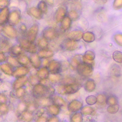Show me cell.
I'll use <instances>...</instances> for the list:
<instances>
[{
	"label": "cell",
	"instance_id": "17",
	"mask_svg": "<svg viewBox=\"0 0 122 122\" xmlns=\"http://www.w3.org/2000/svg\"><path fill=\"white\" fill-rule=\"evenodd\" d=\"M34 100L39 108H46L49 105L52 104V102L50 97H43L37 99H34Z\"/></svg>",
	"mask_w": 122,
	"mask_h": 122
},
{
	"label": "cell",
	"instance_id": "18",
	"mask_svg": "<svg viewBox=\"0 0 122 122\" xmlns=\"http://www.w3.org/2000/svg\"><path fill=\"white\" fill-rule=\"evenodd\" d=\"M72 21L67 15L60 22L61 30L63 32L69 30L71 27Z\"/></svg>",
	"mask_w": 122,
	"mask_h": 122
},
{
	"label": "cell",
	"instance_id": "32",
	"mask_svg": "<svg viewBox=\"0 0 122 122\" xmlns=\"http://www.w3.org/2000/svg\"><path fill=\"white\" fill-rule=\"evenodd\" d=\"M23 49L19 45H16L11 47L10 50V52L11 55L15 57H18L20 55L22 54Z\"/></svg>",
	"mask_w": 122,
	"mask_h": 122
},
{
	"label": "cell",
	"instance_id": "25",
	"mask_svg": "<svg viewBox=\"0 0 122 122\" xmlns=\"http://www.w3.org/2000/svg\"><path fill=\"white\" fill-rule=\"evenodd\" d=\"M36 75L40 80H42L48 78L50 75V72L47 67H41L39 69L37 70Z\"/></svg>",
	"mask_w": 122,
	"mask_h": 122
},
{
	"label": "cell",
	"instance_id": "48",
	"mask_svg": "<svg viewBox=\"0 0 122 122\" xmlns=\"http://www.w3.org/2000/svg\"><path fill=\"white\" fill-rule=\"evenodd\" d=\"M97 102L96 96L91 95L87 96L85 99V102L87 105L90 106H92L96 104Z\"/></svg>",
	"mask_w": 122,
	"mask_h": 122
},
{
	"label": "cell",
	"instance_id": "3",
	"mask_svg": "<svg viewBox=\"0 0 122 122\" xmlns=\"http://www.w3.org/2000/svg\"><path fill=\"white\" fill-rule=\"evenodd\" d=\"M19 41L20 43V45L23 50L30 53H37L38 48L36 44H35L34 42L33 43L30 42L26 37L20 38Z\"/></svg>",
	"mask_w": 122,
	"mask_h": 122
},
{
	"label": "cell",
	"instance_id": "63",
	"mask_svg": "<svg viewBox=\"0 0 122 122\" xmlns=\"http://www.w3.org/2000/svg\"><path fill=\"white\" fill-rule=\"evenodd\" d=\"M3 28L0 25V32L3 30Z\"/></svg>",
	"mask_w": 122,
	"mask_h": 122
},
{
	"label": "cell",
	"instance_id": "33",
	"mask_svg": "<svg viewBox=\"0 0 122 122\" xmlns=\"http://www.w3.org/2000/svg\"><path fill=\"white\" fill-rule=\"evenodd\" d=\"M20 119H22V121L25 122L32 121L34 118L33 113L27 110L21 112L20 114Z\"/></svg>",
	"mask_w": 122,
	"mask_h": 122
},
{
	"label": "cell",
	"instance_id": "43",
	"mask_svg": "<svg viewBox=\"0 0 122 122\" xmlns=\"http://www.w3.org/2000/svg\"><path fill=\"white\" fill-rule=\"evenodd\" d=\"M9 47L8 41L4 37L0 36V51H6Z\"/></svg>",
	"mask_w": 122,
	"mask_h": 122
},
{
	"label": "cell",
	"instance_id": "13",
	"mask_svg": "<svg viewBox=\"0 0 122 122\" xmlns=\"http://www.w3.org/2000/svg\"><path fill=\"white\" fill-rule=\"evenodd\" d=\"M67 10L66 8L60 6L57 9L54 16V19L57 23H60L61 20L67 16Z\"/></svg>",
	"mask_w": 122,
	"mask_h": 122
},
{
	"label": "cell",
	"instance_id": "37",
	"mask_svg": "<svg viewBox=\"0 0 122 122\" xmlns=\"http://www.w3.org/2000/svg\"><path fill=\"white\" fill-rule=\"evenodd\" d=\"M62 78V77L60 73L50 74L48 79L51 83L59 84Z\"/></svg>",
	"mask_w": 122,
	"mask_h": 122
},
{
	"label": "cell",
	"instance_id": "50",
	"mask_svg": "<svg viewBox=\"0 0 122 122\" xmlns=\"http://www.w3.org/2000/svg\"><path fill=\"white\" fill-rule=\"evenodd\" d=\"M113 39L114 42L117 45L122 47V35L121 33H116L113 36Z\"/></svg>",
	"mask_w": 122,
	"mask_h": 122
},
{
	"label": "cell",
	"instance_id": "59",
	"mask_svg": "<svg viewBox=\"0 0 122 122\" xmlns=\"http://www.w3.org/2000/svg\"><path fill=\"white\" fill-rule=\"evenodd\" d=\"M35 119H36V120H35L36 122H47V117L43 115L37 117Z\"/></svg>",
	"mask_w": 122,
	"mask_h": 122
},
{
	"label": "cell",
	"instance_id": "26",
	"mask_svg": "<svg viewBox=\"0 0 122 122\" xmlns=\"http://www.w3.org/2000/svg\"><path fill=\"white\" fill-rule=\"evenodd\" d=\"M96 96L97 98V102L95 104L96 106L99 108L104 107L106 105V100L107 95L103 93H100Z\"/></svg>",
	"mask_w": 122,
	"mask_h": 122
},
{
	"label": "cell",
	"instance_id": "56",
	"mask_svg": "<svg viewBox=\"0 0 122 122\" xmlns=\"http://www.w3.org/2000/svg\"><path fill=\"white\" fill-rule=\"evenodd\" d=\"M20 30L21 33L22 35L25 36V37H26L27 31V27H26V26L25 24H21L20 26Z\"/></svg>",
	"mask_w": 122,
	"mask_h": 122
},
{
	"label": "cell",
	"instance_id": "23",
	"mask_svg": "<svg viewBox=\"0 0 122 122\" xmlns=\"http://www.w3.org/2000/svg\"><path fill=\"white\" fill-rule=\"evenodd\" d=\"M46 111L49 116H57L61 112V108L59 106L51 104L46 107Z\"/></svg>",
	"mask_w": 122,
	"mask_h": 122
},
{
	"label": "cell",
	"instance_id": "9",
	"mask_svg": "<svg viewBox=\"0 0 122 122\" xmlns=\"http://www.w3.org/2000/svg\"><path fill=\"white\" fill-rule=\"evenodd\" d=\"M83 106L82 102L79 100L73 99L71 100L67 105V108L69 112L73 113L80 111Z\"/></svg>",
	"mask_w": 122,
	"mask_h": 122
},
{
	"label": "cell",
	"instance_id": "12",
	"mask_svg": "<svg viewBox=\"0 0 122 122\" xmlns=\"http://www.w3.org/2000/svg\"><path fill=\"white\" fill-rule=\"evenodd\" d=\"M29 59L30 63L34 69L38 70L41 67L42 64L41 59L38 56L37 53H30Z\"/></svg>",
	"mask_w": 122,
	"mask_h": 122
},
{
	"label": "cell",
	"instance_id": "53",
	"mask_svg": "<svg viewBox=\"0 0 122 122\" xmlns=\"http://www.w3.org/2000/svg\"><path fill=\"white\" fill-rule=\"evenodd\" d=\"M8 62L10 65L13 67H18L20 65L17 60L14 58L13 57H9L8 58Z\"/></svg>",
	"mask_w": 122,
	"mask_h": 122
},
{
	"label": "cell",
	"instance_id": "36",
	"mask_svg": "<svg viewBox=\"0 0 122 122\" xmlns=\"http://www.w3.org/2000/svg\"><path fill=\"white\" fill-rule=\"evenodd\" d=\"M36 45L39 50L46 49L48 48L49 42L47 40L41 37L38 39Z\"/></svg>",
	"mask_w": 122,
	"mask_h": 122
},
{
	"label": "cell",
	"instance_id": "14",
	"mask_svg": "<svg viewBox=\"0 0 122 122\" xmlns=\"http://www.w3.org/2000/svg\"><path fill=\"white\" fill-rule=\"evenodd\" d=\"M52 104H55L60 108H64L66 107V102L64 99L60 95L53 94L50 97Z\"/></svg>",
	"mask_w": 122,
	"mask_h": 122
},
{
	"label": "cell",
	"instance_id": "55",
	"mask_svg": "<svg viewBox=\"0 0 122 122\" xmlns=\"http://www.w3.org/2000/svg\"><path fill=\"white\" fill-rule=\"evenodd\" d=\"M8 107L5 103L0 104V113L1 114H5L8 112Z\"/></svg>",
	"mask_w": 122,
	"mask_h": 122
},
{
	"label": "cell",
	"instance_id": "15",
	"mask_svg": "<svg viewBox=\"0 0 122 122\" xmlns=\"http://www.w3.org/2000/svg\"><path fill=\"white\" fill-rule=\"evenodd\" d=\"M83 32L79 30H75L70 31L66 35V38L76 41H78L82 39Z\"/></svg>",
	"mask_w": 122,
	"mask_h": 122
},
{
	"label": "cell",
	"instance_id": "22",
	"mask_svg": "<svg viewBox=\"0 0 122 122\" xmlns=\"http://www.w3.org/2000/svg\"><path fill=\"white\" fill-rule=\"evenodd\" d=\"M96 84L95 81L92 79H88L84 84V89L87 92H92L96 89Z\"/></svg>",
	"mask_w": 122,
	"mask_h": 122
},
{
	"label": "cell",
	"instance_id": "11",
	"mask_svg": "<svg viewBox=\"0 0 122 122\" xmlns=\"http://www.w3.org/2000/svg\"><path fill=\"white\" fill-rule=\"evenodd\" d=\"M30 71V68L27 66H18L17 68L13 71L12 75L15 78H18L27 75L29 73Z\"/></svg>",
	"mask_w": 122,
	"mask_h": 122
},
{
	"label": "cell",
	"instance_id": "31",
	"mask_svg": "<svg viewBox=\"0 0 122 122\" xmlns=\"http://www.w3.org/2000/svg\"><path fill=\"white\" fill-rule=\"evenodd\" d=\"M78 81H77V79L75 77L72 76H68L64 78H62L60 82L59 83V84L64 85L74 83Z\"/></svg>",
	"mask_w": 122,
	"mask_h": 122
},
{
	"label": "cell",
	"instance_id": "27",
	"mask_svg": "<svg viewBox=\"0 0 122 122\" xmlns=\"http://www.w3.org/2000/svg\"><path fill=\"white\" fill-rule=\"evenodd\" d=\"M95 35L93 32L88 31L83 33L81 39L86 43H92L95 40Z\"/></svg>",
	"mask_w": 122,
	"mask_h": 122
},
{
	"label": "cell",
	"instance_id": "58",
	"mask_svg": "<svg viewBox=\"0 0 122 122\" xmlns=\"http://www.w3.org/2000/svg\"><path fill=\"white\" fill-rule=\"evenodd\" d=\"M60 120L57 116H49L47 117V122H58Z\"/></svg>",
	"mask_w": 122,
	"mask_h": 122
},
{
	"label": "cell",
	"instance_id": "35",
	"mask_svg": "<svg viewBox=\"0 0 122 122\" xmlns=\"http://www.w3.org/2000/svg\"><path fill=\"white\" fill-rule=\"evenodd\" d=\"M83 115L80 112H73L70 116V121L72 122H81L83 120Z\"/></svg>",
	"mask_w": 122,
	"mask_h": 122
},
{
	"label": "cell",
	"instance_id": "30",
	"mask_svg": "<svg viewBox=\"0 0 122 122\" xmlns=\"http://www.w3.org/2000/svg\"><path fill=\"white\" fill-rule=\"evenodd\" d=\"M10 14L9 10L7 7L2 9L0 12V24L5 23L8 20Z\"/></svg>",
	"mask_w": 122,
	"mask_h": 122
},
{
	"label": "cell",
	"instance_id": "42",
	"mask_svg": "<svg viewBox=\"0 0 122 122\" xmlns=\"http://www.w3.org/2000/svg\"><path fill=\"white\" fill-rule=\"evenodd\" d=\"M120 109V105L118 104H115L113 105H108L107 107L106 111L107 112L111 114H114L117 113Z\"/></svg>",
	"mask_w": 122,
	"mask_h": 122
},
{
	"label": "cell",
	"instance_id": "2",
	"mask_svg": "<svg viewBox=\"0 0 122 122\" xmlns=\"http://www.w3.org/2000/svg\"><path fill=\"white\" fill-rule=\"evenodd\" d=\"M31 94L34 99L43 97H49L47 86H45L40 83L33 86L31 90Z\"/></svg>",
	"mask_w": 122,
	"mask_h": 122
},
{
	"label": "cell",
	"instance_id": "8",
	"mask_svg": "<svg viewBox=\"0 0 122 122\" xmlns=\"http://www.w3.org/2000/svg\"><path fill=\"white\" fill-rule=\"evenodd\" d=\"M82 85L79 82L63 85L65 94L72 95L76 93L81 89Z\"/></svg>",
	"mask_w": 122,
	"mask_h": 122
},
{
	"label": "cell",
	"instance_id": "47",
	"mask_svg": "<svg viewBox=\"0 0 122 122\" xmlns=\"http://www.w3.org/2000/svg\"><path fill=\"white\" fill-rule=\"evenodd\" d=\"M83 55L85 59L89 61H94L95 58V53L92 50L86 51Z\"/></svg>",
	"mask_w": 122,
	"mask_h": 122
},
{
	"label": "cell",
	"instance_id": "60",
	"mask_svg": "<svg viewBox=\"0 0 122 122\" xmlns=\"http://www.w3.org/2000/svg\"><path fill=\"white\" fill-rule=\"evenodd\" d=\"M7 101L6 96L2 94H0V104L5 103Z\"/></svg>",
	"mask_w": 122,
	"mask_h": 122
},
{
	"label": "cell",
	"instance_id": "4",
	"mask_svg": "<svg viewBox=\"0 0 122 122\" xmlns=\"http://www.w3.org/2000/svg\"><path fill=\"white\" fill-rule=\"evenodd\" d=\"M59 35L58 30L53 27H47L41 31V37L48 41H52L57 39Z\"/></svg>",
	"mask_w": 122,
	"mask_h": 122
},
{
	"label": "cell",
	"instance_id": "38",
	"mask_svg": "<svg viewBox=\"0 0 122 122\" xmlns=\"http://www.w3.org/2000/svg\"><path fill=\"white\" fill-rule=\"evenodd\" d=\"M39 108L38 106L37 105V103L35 102L34 100L27 102V111L34 113V112Z\"/></svg>",
	"mask_w": 122,
	"mask_h": 122
},
{
	"label": "cell",
	"instance_id": "10",
	"mask_svg": "<svg viewBox=\"0 0 122 122\" xmlns=\"http://www.w3.org/2000/svg\"><path fill=\"white\" fill-rule=\"evenodd\" d=\"M20 19V10H16L12 11L9 14L8 21L10 25L13 26L17 24Z\"/></svg>",
	"mask_w": 122,
	"mask_h": 122
},
{
	"label": "cell",
	"instance_id": "1",
	"mask_svg": "<svg viewBox=\"0 0 122 122\" xmlns=\"http://www.w3.org/2000/svg\"><path fill=\"white\" fill-rule=\"evenodd\" d=\"M75 69L80 76L88 78L93 74V65L82 61L77 66Z\"/></svg>",
	"mask_w": 122,
	"mask_h": 122
},
{
	"label": "cell",
	"instance_id": "21",
	"mask_svg": "<svg viewBox=\"0 0 122 122\" xmlns=\"http://www.w3.org/2000/svg\"><path fill=\"white\" fill-rule=\"evenodd\" d=\"M28 13L37 20H41L42 18L43 13L37 8V7H32L30 8L27 10Z\"/></svg>",
	"mask_w": 122,
	"mask_h": 122
},
{
	"label": "cell",
	"instance_id": "45",
	"mask_svg": "<svg viewBox=\"0 0 122 122\" xmlns=\"http://www.w3.org/2000/svg\"><path fill=\"white\" fill-rule=\"evenodd\" d=\"M112 59L116 62L122 63V52L119 51H115L112 53Z\"/></svg>",
	"mask_w": 122,
	"mask_h": 122
},
{
	"label": "cell",
	"instance_id": "51",
	"mask_svg": "<svg viewBox=\"0 0 122 122\" xmlns=\"http://www.w3.org/2000/svg\"><path fill=\"white\" fill-rule=\"evenodd\" d=\"M16 90V96L18 98H23L26 93V90L25 88L23 87L20 88Z\"/></svg>",
	"mask_w": 122,
	"mask_h": 122
},
{
	"label": "cell",
	"instance_id": "46",
	"mask_svg": "<svg viewBox=\"0 0 122 122\" xmlns=\"http://www.w3.org/2000/svg\"><path fill=\"white\" fill-rule=\"evenodd\" d=\"M0 68L1 71L7 75H12L13 73V71L11 69L10 66L7 64H2L0 65Z\"/></svg>",
	"mask_w": 122,
	"mask_h": 122
},
{
	"label": "cell",
	"instance_id": "19",
	"mask_svg": "<svg viewBox=\"0 0 122 122\" xmlns=\"http://www.w3.org/2000/svg\"><path fill=\"white\" fill-rule=\"evenodd\" d=\"M16 78L13 83V88L15 90L23 87L28 81V77L26 75Z\"/></svg>",
	"mask_w": 122,
	"mask_h": 122
},
{
	"label": "cell",
	"instance_id": "7",
	"mask_svg": "<svg viewBox=\"0 0 122 122\" xmlns=\"http://www.w3.org/2000/svg\"><path fill=\"white\" fill-rule=\"evenodd\" d=\"M39 26L37 24L32 25L27 30L26 38L31 42L34 43L37 37L39 32Z\"/></svg>",
	"mask_w": 122,
	"mask_h": 122
},
{
	"label": "cell",
	"instance_id": "20",
	"mask_svg": "<svg viewBox=\"0 0 122 122\" xmlns=\"http://www.w3.org/2000/svg\"><path fill=\"white\" fill-rule=\"evenodd\" d=\"M3 30L4 33L11 39H15L17 37V31L12 25H9L5 26Z\"/></svg>",
	"mask_w": 122,
	"mask_h": 122
},
{
	"label": "cell",
	"instance_id": "61",
	"mask_svg": "<svg viewBox=\"0 0 122 122\" xmlns=\"http://www.w3.org/2000/svg\"><path fill=\"white\" fill-rule=\"evenodd\" d=\"M93 0L95 3L98 4H100V5L104 4L107 1V0Z\"/></svg>",
	"mask_w": 122,
	"mask_h": 122
},
{
	"label": "cell",
	"instance_id": "28",
	"mask_svg": "<svg viewBox=\"0 0 122 122\" xmlns=\"http://www.w3.org/2000/svg\"><path fill=\"white\" fill-rule=\"evenodd\" d=\"M80 112L83 116H92L95 114V109L88 105L83 106L80 110Z\"/></svg>",
	"mask_w": 122,
	"mask_h": 122
},
{
	"label": "cell",
	"instance_id": "44",
	"mask_svg": "<svg viewBox=\"0 0 122 122\" xmlns=\"http://www.w3.org/2000/svg\"><path fill=\"white\" fill-rule=\"evenodd\" d=\"M40 79L36 74H31L29 77H28V81L29 83L32 86H33L38 83H40Z\"/></svg>",
	"mask_w": 122,
	"mask_h": 122
},
{
	"label": "cell",
	"instance_id": "40",
	"mask_svg": "<svg viewBox=\"0 0 122 122\" xmlns=\"http://www.w3.org/2000/svg\"><path fill=\"white\" fill-rule=\"evenodd\" d=\"M37 8L43 13L47 14L48 11V6L45 1L41 0L39 2L37 5Z\"/></svg>",
	"mask_w": 122,
	"mask_h": 122
},
{
	"label": "cell",
	"instance_id": "41",
	"mask_svg": "<svg viewBox=\"0 0 122 122\" xmlns=\"http://www.w3.org/2000/svg\"><path fill=\"white\" fill-rule=\"evenodd\" d=\"M106 103V105H108L118 104L119 103V100L118 97L115 95H110L109 96H107Z\"/></svg>",
	"mask_w": 122,
	"mask_h": 122
},
{
	"label": "cell",
	"instance_id": "52",
	"mask_svg": "<svg viewBox=\"0 0 122 122\" xmlns=\"http://www.w3.org/2000/svg\"><path fill=\"white\" fill-rule=\"evenodd\" d=\"M112 7L115 10H119L122 8V0H114Z\"/></svg>",
	"mask_w": 122,
	"mask_h": 122
},
{
	"label": "cell",
	"instance_id": "57",
	"mask_svg": "<svg viewBox=\"0 0 122 122\" xmlns=\"http://www.w3.org/2000/svg\"><path fill=\"white\" fill-rule=\"evenodd\" d=\"M9 4V0H0V9H3L7 7Z\"/></svg>",
	"mask_w": 122,
	"mask_h": 122
},
{
	"label": "cell",
	"instance_id": "16",
	"mask_svg": "<svg viewBox=\"0 0 122 122\" xmlns=\"http://www.w3.org/2000/svg\"><path fill=\"white\" fill-rule=\"evenodd\" d=\"M37 54L41 59H46L51 58L54 55V52L48 48L38 50Z\"/></svg>",
	"mask_w": 122,
	"mask_h": 122
},
{
	"label": "cell",
	"instance_id": "54",
	"mask_svg": "<svg viewBox=\"0 0 122 122\" xmlns=\"http://www.w3.org/2000/svg\"><path fill=\"white\" fill-rule=\"evenodd\" d=\"M55 91H56L58 93V94H59L60 95H65L63 85L58 84L57 86L56 89H55Z\"/></svg>",
	"mask_w": 122,
	"mask_h": 122
},
{
	"label": "cell",
	"instance_id": "39",
	"mask_svg": "<svg viewBox=\"0 0 122 122\" xmlns=\"http://www.w3.org/2000/svg\"><path fill=\"white\" fill-rule=\"evenodd\" d=\"M67 15L72 21H76L80 18L79 13L76 10L74 9H72L69 11H67Z\"/></svg>",
	"mask_w": 122,
	"mask_h": 122
},
{
	"label": "cell",
	"instance_id": "29",
	"mask_svg": "<svg viewBox=\"0 0 122 122\" xmlns=\"http://www.w3.org/2000/svg\"><path fill=\"white\" fill-rule=\"evenodd\" d=\"M83 55L78 54L74 55L71 61V66L73 69H76L77 66L83 61Z\"/></svg>",
	"mask_w": 122,
	"mask_h": 122
},
{
	"label": "cell",
	"instance_id": "5",
	"mask_svg": "<svg viewBox=\"0 0 122 122\" xmlns=\"http://www.w3.org/2000/svg\"><path fill=\"white\" fill-rule=\"evenodd\" d=\"M50 74L60 73L62 71V63L57 60L50 61L47 66Z\"/></svg>",
	"mask_w": 122,
	"mask_h": 122
},
{
	"label": "cell",
	"instance_id": "24",
	"mask_svg": "<svg viewBox=\"0 0 122 122\" xmlns=\"http://www.w3.org/2000/svg\"><path fill=\"white\" fill-rule=\"evenodd\" d=\"M109 73L115 77H120L122 75L121 67L117 64H112L109 69Z\"/></svg>",
	"mask_w": 122,
	"mask_h": 122
},
{
	"label": "cell",
	"instance_id": "34",
	"mask_svg": "<svg viewBox=\"0 0 122 122\" xmlns=\"http://www.w3.org/2000/svg\"><path fill=\"white\" fill-rule=\"evenodd\" d=\"M20 65L21 66H27L30 63L29 57L25 54H20L17 57V59Z\"/></svg>",
	"mask_w": 122,
	"mask_h": 122
},
{
	"label": "cell",
	"instance_id": "49",
	"mask_svg": "<svg viewBox=\"0 0 122 122\" xmlns=\"http://www.w3.org/2000/svg\"><path fill=\"white\" fill-rule=\"evenodd\" d=\"M27 102L25 101L21 102L18 105L17 112L19 113V115L22 112L27 110Z\"/></svg>",
	"mask_w": 122,
	"mask_h": 122
},
{
	"label": "cell",
	"instance_id": "62",
	"mask_svg": "<svg viewBox=\"0 0 122 122\" xmlns=\"http://www.w3.org/2000/svg\"><path fill=\"white\" fill-rule=\"evenodd\" d=\"M6 60L5 55L2 53L0 52V62L5 61Z\"/></svg>",
	"mask_w": 122,
	"mask_h": 122
},
{
	"label": "cell",
	"instance_id": "6",
	"mask_svg": "<svg viewBox=\"0 0 122 122\" xmlns=\"http://www.w3.org/2000/svg\"><path fill=\"white\" fill-rule=\"evenodd\" d=\"M61 48L64 51H75L78 47V41L66 39L62 41L60 45Z\"/></svg>",
	"mask_w": 122,
	"mask_h": 122
}]
</instances>
